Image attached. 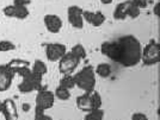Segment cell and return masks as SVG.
Here are the masks:
<instances>
[{"label": "cell", "mask_w": 160, "mask_h": 120, "mask_svg": "<svg viewBox=\"0 0 160 120\" xmlns=\"http://www.w3.org/2000/svg\"><path fill=\"white\" fill-rule=\"evenodd\" d=\"M80 60L77 58L72 53H66L59 61V70L62 75H72L78 68Z\"/></svg>", "instance_id": "obj_5"}, {"label": "cell", "mask_w": 160, "mask_h": 120, "mask_svg": "<svg viewBox=\"0 0 160 120\" xmlns=\"http://www.w3.org/2000/svg\"><path fill=\"white\" fill-rule=\"evenodd\" d=\"M43 21L46 29L52 34H59L62 29V19L56 14H46Z\"/></svg>", "instance_id": "obj_13"}, {"label": "cell", "mask_w": 160, "mask_h": 120, "mask_svg": "<svg viewBox=\"0 0 160 120\" xmlns=\"http://www.w3.org/2000/svg\"><path fill=\"white\" fill-rule=\"evenodd\" d=\"M94 73L97 74L98 76H100V77H103V79H107V77H109L111 75L112 70H111L110 64H108V63H99L96 67V69H94Z\"/></svg>", "instance_id": "obj_18"}, {"label": "cell", "mask_w": 160, "mask_h": 120, "mask_svg": "<svg viewBox=\"0 0 160 120\" xmlns=\"http://www.w3.org/2000/svg\"><path fill=\"white\" fill-rule=\"evenodd\" d=\"M71 53H73L77 58H79L80 61L86 58V50H85V48L82 47L81 44L74 45V47L72 48V50H71Z\"/></svg>", "instance_id": "obj_24"}, {"label": "cell", "mask_w": 160, "mask_h": 120, "mask_svg": "<svg viewBox=\"0 0 160 120\" xmlns=\"http://www.w3.org/2000/svg\"><path fill=\"white\" fill-rule=\"evenodd\" d=\"M14 5H20V6H28L30 4V0H13Z\"/></svg>", "instance_id": "obj_29"}, {"label": "cell", "mask_w": 160, "mask_h": 120, "mask_svg": "<svg viewBox=\"0 0 160 120\" xmlns=\"http://www.w3.org/2000/svg\"><path fill=\"white\" fill-rule=\"evenodd\" d=\"M7 67L10 68V70L16 75L23 76L25 73H28L30 70V63L27 60H22V58H13L11 60L6 64Z\"/></svg>", "instance_id": "obj_11"}, {"label": "cell", "mask_w": 160, "mask_h": 120, "mask_svg": "<svg viewBox=\"0 0 160 120\" xmlns=\"http://www.w3.org/2000/svg\"><path fill=\"white\" fill-rule=\"evenodd\" d=\"M2 13L8 18H14V19L23 20L29 17V8L28 6H20V5H8L4 7Z\"/></svg>", "instance_id": "obj_9"}, {"label": "cell", "mask_w": 160, "mask_h": 120, "mask_svg": "<svg viewBox=\"0 0 160 120\" xmlns=\"http://www.w3.org/2000/svg\"><path fill=\"white\" fill-rule=\"evenodd\" d=\"M66 53V45L60 44V43H49L46 45V56H47L48 61H50V62L60 61L61 57Z\"/></svg>", "instance_id": "obj_8"}, {"label": "cell", "mask_w": 160, "mask_h": 120, "mask_svg": "<svg viewBox=\"0 0 160 120\" xmlns=\"http://www.w3.org/2000/svg\"><path fill=\"white\" fill-rule=\"evenodd\" d=\"M55 104V95L53 92L48 90L47 87L42 88L41 90L37 92L36 96V108H38L41 111H47L49 108H52Z\"/></svg>", "instance_id": "obj_6"}, {"label": "cell", "mask_w": 160, "mask_h": 120, "mask_svg": "<svg viewBox=\"0 0 160 120\" xmlns=\"http://www.w3.org/2000/svg\"><path fill=\"white\" fill-rule=\"evenodd\" d=\"M59 86L63 87V88H66L68 90H69V89H73L74 87H75L73 75H62Z\"/></svg>", "instance_id": "obj_20"}, {"label": "cell", "mask_w": 160, "mask_h": 120, "mask_svg": "<svg viewBox=\"0 0 160 120\" xmlns=\"http://www.w3.org/2000/svg\"><path fill=\"white\" fill-rule=\"evenodd\" d=\"M82 17H84V20L88 23L90 25H92L94 27H99L102 26L104 23H105V16L103 14V12L100 11H82Z\"/></svg>", "instance_id": "obj_12"}, {"label": "cell", "mask_w": 160, "mask_h": 120, "mask_svg": "<svg viewBox=\"0 0 160 120\" xmlns=\"http://www.w3.org/2000/svg\"><path fill=\"white\" fill-rule=\"evenodd\" d=\"M1 109H2V101L0 100V113H1Z\"/></svg>", "instance_id": "obj_33"}, {"label": "cell", "mask_w": 160, "mask_h": 120, "mask_svg": "<svg viewBox=\"0 0 160 120\" xmlns=\"http://www.w3.org/2000/svg\"><path fill=\"white\" fill-rule=\"evenodd\" d=\"M90 101H91L92 111H93V109H98V108H100V107H102V104H103L100 94L98 93V92H96V90L90 92Z\"/></svg>", "instance_id": "obj_19"}, {"label": "cell", "mask_w": 160, "mask_h": 120, "mask_svg": "<svg viewBox=\"0 0 160 120\" xmlns=\"http://www.w3.org/2000/svg\"><path fill=\"white\" fill-rule=\"evenodd\" d=\"M16 49V45L13 44V42L11 40L2 39L0 40V53H7V51H12Z\"/></svg>", "instance_id": "obj_25"}, {"label": "cell", "mask_w": 160, "mask_h": 120, "mask_svg": "<svg viewBox=\"0 0 160 120\" xmlns=\"http://www.w3.org/2000/svg\"><path fill=\"white\" fill-rule=\"evenodd\" d=\"M100 51L108 58L124 68H133L141 62L140 40L133 35H126L111 42H104Z\"/></svg>", "instance_id": "obj_1"}, {"label": "cell", "mask_w": 160, "mask_h": 120, "mask_svg": "<svg viewBox=\"0 0 160 120\" xmlns=\"http://www.w3.org/2000/svg\"><path fill=\"white\" fill-rule=\"evenodd\" d=\"M54 95H55V98L59 99V100L67 101V100H69V98H71V92H69L68 89H66V88L59 86L56 89H55Z\"/></svg>", "instance_id": "obj_21"}, {"label": "cell", "mask_w": 160, "mask_h": 120, "mask_svg": "<svg viewBox=\"0 0 160 120\" xmlns=\"http://www.w3.org/2000/svg\"><path fill=\"white\" fill-rule=\"evenodd\" d=\"M84 120H104V111L102 108L87 112Z\"/></svg>", "instance_id": "obj_22"}, {"label": "cell", "mask_w": 160, "mask_h": 120, "mask_svg": "<svg viewBox=\"0 0 160 120\" xmlns=\"http://www.w3.org/2000/svg\"><path fill=\"white\" fill-rule=\"evenodd\" d=\"M82 8L79 6H69L67 10V16H68V21L71 24V26L74 29H82L84 27V17H82Z\"/></svg>", "instance_id": "obj_7"}, {"label": "cell", "mask_w": 160, "mask_h": 120, "mask_svg": "<svg viewBox=\"0 0 160 120\" xmlns=\"http://www.w3.org/2000/svg\"><path fill=\"white\" fill-rule=\"evenodd\" d=\"M139 8H146L148 6V0H132Z\"/></svg>", "instance_id": "obj_28"}, {"label": "cell", "mask_w": 160, "mask_h": 120, "mask_svg": "<svg viewBox=\"0 0 160 120\" xmlns=\"http://www.w3.org/2000/svg\"><path fill=\"white\" fill-rule=\"evenodd\" d=\"M31 72L35 73L36 75L41 76V77H43V76L48 73V67L43 61L36 60L35 62H33L32 67H31Z\"/></svg>", "instance_id": "obj_17"}, {"label": "cell", "mask_w": 160, "mask_h": 120, "mask_svg": "<svg viewBox=\"0 0 160 120\" xmlns=\"http://www.w3.org/2000/svg\"><path fill=\"white\" fill-rule=\"evenodd\" d=\"M154 14H155V16H159V13H158V4L154 7Z\"/></svg>", "instance_id": "obj_31"}, {"label": "cell", "mask_w": 160, "mask_h": 120, "mask_svg": "<svg viewBox=\"0 0 160 120\" xmlns=\"http://www.w3.org/2000/svg\"><path fill=\"white\" fill-rule=\"evenodd\" d=\"M100 2H102L103 5H109V4L112 2V0H100Z\"/></svg>", "instance_id": "obj_30"}, {"label": "cell", "mask_w": 160, "mask_h": 120, "mask_svg": "<svg viewBox=\"0 0 160 120\" xmlns=\"http://www.w3.org/2000/svg\"><path fill=\"white\" fill-rule=\"evenodd\" d=\"M141 13V8L136 6L132 0H129V5H128V18H132V19H136Z\"/></svg>", "instance_id": "obj_23"}, {"label": "cell", "mask_w": 160, "mask_h": 120, "mask_svg": "<svg viewBox=\"0 0 160 120\" xmlns=\"http://www.w3.org/2000/svg\"><path fill=\"white\" fill-rule=\"evenodd\" d=\"M1 113L4 115L5 120H19V115H18V109L12 99H6L2 101V109Z\"/></svg>", "instance_id": "obj_14"}, {"label": "cell", "mask_w": 160, "mask_h": 120, "mask_svg": "<svg viewBox=\"0 0 160 120\" xmlns=\"http://www.w3.org/2000/svg\"><path fill=\"white\" fill-rule=\"evenodd\" d=\"M33 120H53V118L50 115L46 114L44 111H41L38 108H35V117Z\"/></svg>", "instance_id": "obj_26"}, {"label": "cell", "mask_w": 160, "mask_h": 120, "mask_svg": "<svg viewBox=\"0 0 160 120\" xmlns=\"http://www.w3.org/2000/svg\"><path fill=\"white\" fill-rule=\"evenodd\" d=\"M128 5H129V0H126L123 2H120L115 11H113V18L116 20H124L128 18Z\"/></svg>", "instance_id": "obj_15"}, {"label": "cell", "mask_w": 160, "mask_h": 120, "mask_svg": "<svg viewBox=\"0 0 160 120\" xmlns=\"http://www.w3.org/2000/svg\"><path fill=\"white\" fill-rule=\"evenodd\" d=\"M75 86L79 87L80 89L84 90V93H90L94 90L96 87V73H94L93 67L86 66L84 67L80 72L73 76Z\"/></svg>", "instance_id": "obj_2"}, {"label": "cell", "mask_w": 160, "mask_h": 120, "mask_svg": "<svg viewBox=\"0 0 160 120\" xmlns=\"http://www.w3.org/2000/svg\"><path fill=\"white\" fill-rule=\"evenodd\" d=\"M132 120H148L147 115L145 113H141V112H136L132 115Z\"/></svg>", "instance_id": "obj_27"}, {"label": "cell", "mask_w": 160, "mask_h": 120, "mask_svg": "<svg viewBox=\"0 0 160 120\" xmlns=\"http://www.w3.org/2000/svg\"><path fill=\"white\" fill-rule=\"evenodd\" d=\"M23 107H24V111H28V109H29V105H23Z\"/></svg>", "instance_id": "obj_32"}, {"label": "cell", "mask_w": 160, "mask_h": 120, "mask_svg": "<svg viewBox=\"0 0 160 120\" xmlns=\"http://www.w3.org/2000/svg\"><path fill=\"white\" fill-rule=\"evenodd\" d=\"M14 74L10 70V68L5 66H0V93L8 90L13 82Z\"/></svg>", "instance_id": "obj_10"}, {"label": "cell", "mask_w": 160, "mask_h": 120, "mask_svg": "<svg viewBox=\"0 0 160 120\" xmlns=\"http://www.w3.org/2000/svg\"><path fill=\"white\" fill-rule=\"evenodd\" d=\"M160 61V45L155 39H151L141 51V62L145 66H155Z\"/></svg>", "instance_id": "obj_4"}, {"label": "cell", "mask_w": 160, "mask_h": 120, "mask_svg": "<svg viewBox=\"0 0 160 120\" xmlns=\"http://www.w3.org/2000/svg\"><path fill=\"white\" fill-rule=\"evenodd\" d=\"M77 106L82 112H90L92 111L91 101H90V93H84L77 98Z\"/></svg>", "instance_id": "obj_16"}, {"label": "cell", "mask_w": 160, "mask_h": 120, "mask_svg": "<svg viewBox=\"0 0 160 120\" xmlns=\"http://www.w3.org/2000/svg\"><path fill=\"white\" fill-rule=\"evenodd\" d=\"M20 77H22V81L18 86V90L20 93L28 94L35 92V90L38 92L42 88H46V86H43V83H42V77L32 73L31 69Z\"/></svg>", "instance_id": "obj_3"}]
</instances>
